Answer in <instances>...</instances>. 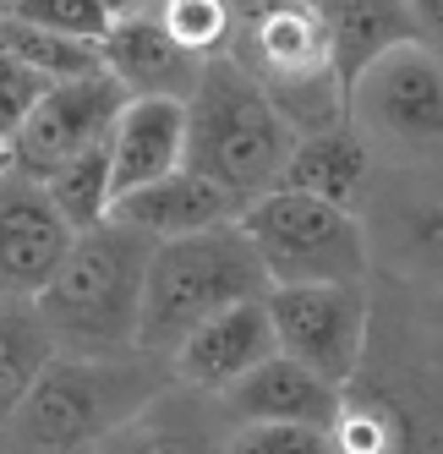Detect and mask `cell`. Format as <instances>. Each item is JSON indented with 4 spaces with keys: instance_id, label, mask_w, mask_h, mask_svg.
Returning <instances> with one entry per match:
<instances>
[{
    "instance_id": "5b68a950",
    "label": "cell",
    "mask_w": 443,
    "mask_h": 454,
    "mask_svg": "<svg viewBox=\"0 0 443 454\" xmlns=\"http://www.w3.org/2000/svg\"><path fill=\"white\" fill-rule=\"evenodd\" d=\"M230 60L268 93L291 132H323L345 121V99L329 60V27L312 0H230Z\"/></svg>"
},
{
    "instance_id": "1f68e13d",
    "label": "cell",
    "mask_w": 443,
    "mask_h": 454,
    "mask_svg": "<svg viewBox=\"0 0 443 454\" xmlns=\"http://www.w3.org/2000/svg\"><path fill=\"white\" fill-rule=\"evenodd\" d=\"M0 148H6V143H0Z\"/></svg>"
},
{
    "instance_id": "7a4b0ae2",
    "label": "cell",
    "mask_w": 443,
    "mask_h": 454,
    "mask_svg": "<svg viewBox=\"0 0 443 454\" xmlns=\"http://www.w3.org/2000/svg\"><path fill=\"white\" fill-rule=\"evenodd\" d=\"M153 236L132 224H88L72 236L60 269L34 296L55 356H120L137 350V307Z\"/></svg>"
},
{
    "instance_id": "8992f818",
    "label": "cell",
    "mask_w": 443,
    "mask_h": 454,
    "mask_svg": "<svg viewBox=\"0 0 443 454\" xmlns=\"http://www.w3.org/2000/svg\"><path fill=\"white\" fill-rule=\"evenodd\" d=\"M236 224L246 231L268 285H361L367 279V231L356 208L268 186L241 203Z\"/></svg>"
},
{
    "instance_id": "ac0fdd59",
    "label": "cell",
    "mask_w": 443,
    "mask_h": 454,
    "mask_svg": "<svg viewBox=\"0 0 443 454\" xmlns=\"http://www.w3.org/2000/svg\"><path fill=\"white\" fill-rule=\"evenodd\" d=\"M312 6H318V17L329 27V60H334L339 99L351 93V82L367 60L416 39L410 0H312Z\"/></svg>"
},
{
    "instance_id": "603a6c76",
    "label": "cell",
    "mask_w": 443,
    "mask_h": 454,
    "mask_svg": "<svg viewBox=\"0 0 443 454\" xmlns=\"http://www.w3.org/2000/svg\"><path fill=\"white\" fill-rule=\"evenodd\" d=\"M225 454H339L329 427L312 421H241L225 438Z\"/></svg>"
},
{
    "instance_id": "4316f807",
    "label": "cell",
    "mask_w": 443,
    "mask_h": 454,
    "mask_svg": "<svg viewBox=\"0 0 443 454\" xmlns=\"http://www.w3.org/2000/svg\"><path fill=\"white\" fill-rule=\"evenodd\" d=\"M410 22H416V44L443 55V0H410Z\"/></svg>"
},
{
    "instance_id": "2e32d148",
    "label": "cell",
    "mask_w": 443,
    "mask_h": 454,
    "mask_svg": "<svg viewBox=\"0 0 443 454\" xmlns=\"http://www.w3.org/2000/svg\"><path fill=\"white\" fill-rule=\"evenodd\" d=\"M186 110L181 99H126L110 126V203L132 186L181 170Z\"/></svg>"
},
{
    "instance_id": "484cf974",
    "label": "cell",
    "mask_w": 443,
    "mask_h": 454,
    "mask_svg": "<svg viewBox=\"0 0 443 454\" xmlns=\"http://www.w3.org/2000/svg\"><path fill=\"white\" fill-rule=\"evenodd\" d=\"M50 82L34 72V67H22L17 55H6L0 50V143H6L17 126H22V115L39 105V93H44Z\"/></svg>"
},
{
    "instance_id": "e0dca14e",
    "label": "cell",
    "mask_w": 443,
    "mask_h": 454,
    "mask_svg": "<svg viewBox=\"0 0 443 454\" xmlns=\"http://www.w3.org/2000/svg\"><path fill=\"white\" fill-rule=\"evenodd\" d=\"M367 181H372V153L356 137V126L339 121V126H323V132L296 137V148L284 159L274 186L307 192V198H323V203H339V208H361Z\"/></svg>"
},
{
    "instance_id": "ffe728a7",
    "label": "cell",
    "mask_w": 443,
    "mask_h": 454,
    "mask_svg": "<svg viewBox=\"0 0 443 454\" xmlns=\"http://www.w3.org/2000/svg\"><path fill=\"white\" fill-rule=\"evenodd\" d=\"M44 192H50V203L60 208V219H66L72 231L105 224V214H110V137L93 143V148H82L60 170H50L44 176Z\"/></svg>"
},
{
    "instance_id": "7c38bea8",
    "label": "cell",
    "mask_w": 443,
    "mask_h": 454,
    "mask_svg": "<svg viewBox=\"0 0 443 454\" xmlns=\"http://www.w3.org/2000/svg\"><path fill=\"white\" fill-rule=\"evenodd\" d=\"M99 60L126 88V99H181L186 105V93L198 88V72H203V60L186 55L170 39V27L159 22L153 6H143L132 17H115L110 34L99 39Z\"/></svg>"
},
{
    "instance_id": "d4e9b609",
    "label": "cell",
    "mask_w": 443,
    "mask_h": 454,
    "mask_svg": "<svg viewBox=\"0 0 443 454\" xmlns=\"http://www.w3.org/2000/svg\"><path fill=\"white\" fill-rule=\"evenodd\" d=\"M400 247L410 257V269L443 279V203H416L400 214Z\"/></svg>"
},
{
    "instance_id": "5bb4252c",
    "label": "cell",
    "mask_w": 443,
    "mask_h": 454,
    "mask_svg": "<svg viewBox=\"0 0 443 454\" xmlns=\"http://www.w3.org/2000/svg\"><path fill=\"white\" fill-rule=\"evenodd\" d=\"M219 411L230 416V427H241V421H312V427H329L339 411V388L274 350L268 362H258L219 395Z\"/></svg>"
},
{
    "instance_id": "3957f363",
    "label": "cell",
    "mask_w": 443,
    "mask_h": 454,
    "mask_svg": "<svg viewBox=\"0 0 443 454\" xmlns=\"http://www.w3.org/2000/svg\"><path fill=\"white\" fill-rule=\"evenodd\" d=\"M186 148L181 165L230 192L236 203H252L268 192L296 148V132L268 105V93L252 82L230 55L203 60L198 88L186 93Z\"/></svg>"
},
{
    "instance_id": "9a60e30c",
    "label": "cell",
    "mask_w": 443,
    "mask_h": 454,
    "mask_svg": "<svg viewBox=\"0 0 443 454\" xmlns=\"http://www.w3.org/2000/svg\"><path fill=\"white\" fill-rule=\"evenodd\" d=\"M236 214H241V203L230 192H219L214 181H203L181 165V170L148 181V186L120 192L105 219L132 224V231H143L153 241H170V236H192V231H208V224H225Z\"/></svg>"
},
{
    "instance_id": "f1b7e54d",
    "label": "cell",
    "mask_w": 443,
    "mask_h": 454,
    "mask_svg": "<svg viewBox=\"0 0 443 454\" xmlns=\"http://www.w3.org/2000/svg\"><path fill=\"white\" fill-rule=\"evenodd\" d=\"M0 170H6V148H0Z\"/></svg>"
},
{
    "instance_id": "cb8c5ba5",
    "label": "cell",
    "mask_w": 443,
    "mask_h": 454,
    "mask_svg": "<svg viewBox=\"0 0 443 454\" xmlns=\"http://www.w3.org/2000/svg\"><path fill=\"white\" fill-rule=\"evenodd\" d=\"M6 17H17L27 27H44V34L82 39V44H99L110 34V12L99 0H12Z\"/></svg>"
},
{
    "instance_id": "4dcf8cb0",
    "label": "cell",
    "mask_w": 443,
    "mask_h": 454,
    "mask_svg": "<svg viewBox=\"0 0 443 454\" xmlns=\"http://www.w3.org/2000/svg\"><path fill=\"white\" fill-rule=\"evenodd\" d=\"M0 454H6V443H0Z\"/></svg>"
},
{
    "instance_id": "8fae6325",
    "label": "cell",
    "mask_w": 443,
    "mask_h": 454,
    "mask_svg": "<svg viewBox=\"0 0 443 454\" xmlns=\"http://www.w3.org/2000/svg\"><path fill=\"white\" fill-rule=\"evenodd\" d=\"M230 416L219 395L192 383H165L143 411H132L93 454H225Z\"/></svg>"
},
{
    "instance_id": "f546056e",
    "label": "cell",
    "mask_w": 443,
    "mask_h": 454,
    "mask_svg": "<svg viewBox=\"0 0 443 454\" xmlns=\"http://www.w3.org/2000/svg\"><path fill=\"white\" fill-rule=\"evenodd\" d=\"M6 6H12V0H0V12H6Z\"/></svg>"
},
{
    "instance_id": "ba28073f",
    "label": "cell",
    "mask_w": 443,
    "mask_h": 454,
    "mask_svg": "<svg viewBox=\"0 0 443 454\" xmlns=\"http://www.w3.org/2000/svg\"><path fill=\"white\" fill-rule=\"evenodd\" d=\"M268 323L279 356L323 383L345 388L367 356V290L361 285H268Z\"/></svg>"
},
{
    "instance_id": "277c9868",
    "label": "cell",
    "mask_w": 443,
    "mask_h": 454,
    "mask_svg": "<svg viewBox=\"0 0 443 454\" xmlns=\"http://www.w3.org/2000/svg\"><path fill=\"white\" fill-rule=\"evenodd\" d=\"M252 296H268V274L236 219L153 241L143 274V307H137V345L170 356L198 323Z\"/></svg>"
},
{
    "instance_id": "d6986e66",
    "label": "cell",
    "mask_w": 443,
    "mask_h": 454,
    "mask_svg": "<svg viewBox=\"0 0 443 454\" xmlns=\"http://www.w3.org/2000/svg\"><path fill=\"white\" fill-rule=\"evenodd\" d=\"M55 356L34 296H0V427L22 405L27 383L39 378V367Z\"/></svg>"
},
{
    "instance_id": "83f0119b",
    "label": "cell",
    "mask_w": 443,
    "mask_h": 454,
    "mask_svg": "<svg viewBox=\"0 0 443 454\" xmlns=\"http://www.w3.org/2000/svg\"><path fill=\"white\" fill-rule=\"evenodd\" d=\"M99 6H105V12H110V22H115V17H132V12L153 6V0H99Z\"/></svg>"
},
{
    "instance_id": "6da1fadb",
    "label": "cell",
    "mask_w": 443,
    "mask_h": 454,
    "mask_svg": "<svg viewBox=\"0 0 443 454\" xmlns=\"http://www.w3.org/2000/svg\"><path fill=\"white\" fill-rule=\"evenodd\" d=\"M165 383H175L170 356L143 345L120 356H50L6 416L0 443L6 454H93Z\"/></svg>"
},
{
    "instance_id": "30bf717a",
    "label": "cell",
    "mask_w": 443,
    "mask_h": 454,
    "mask_svg": "<svg viewBox=\"0 0 443 454\" xmlns=\"http://www.w3.org/2000/svg\"><path fill=\"white\" fill-rule=\"evenodd\" d=\"M72 224L50 203L44 181L0 170V296H39L72 247Z\"/></svg>"
},
{
    "instance_id": "4fadbf2b",
    "label": "cell",
    "mask_w": 443,
    "mask_h": 454,
    "mask_svg": "<svg viewBox=\"0 0 443 454\" xmlns=\"http://www.w3.org/2000/svg\"><path fill=\"white\" fill-rule=\"evenodd\" d=\"M279 345H274V323L263 296L236 301L225 312H214L208 323H198L175 350H170V367L181 383L208 388V395H225L236 378H246L258 362H268Z\"/></svg>"
},
{
    "instance_id": "7402d4cb",
    "label": "cell",
    "mask_w": 443,
    "mask_h": 454,
    "mask_svg": "<svg viewBox=\"0 0 443 454\" xmlns=\"http://www.w3.org/2000/svg\"><path fill=\"white\" fill-rule=\"evenodd\" d=\"M159 22L170 27V39L198 55V60H214L230 50V34H236V6L230 0H153Z\"/></svg>"
},
{
    "instance_id": "9c48e42d",
    "label": "cell",
    "mask_w": 443,
    "mask_h": 454,
    "mask_svg": "<svg viewBox=\"0 0 443 454\" xmlns=\"http://www.w3.org/2000/svg\"><path fill=\"white\" fill-rule=\"evenodd\" d=\"M126 105V88L110 72H88V77H66L50 82L39 93V105L22 115V126L6 137V165L44 181L50 170H60L66 159H77L82 148L105 143L110 126Z\"/></svg>"
},
{
    "instance_id": "52a82bcc",
    "label": "cell",
    "mask_w": 443,
    "mask_h": 454,
    "mask_svg": "<svg viewBox=\"0 0 443 454\" xmlns=\"http://www.w3.org/2000/svg\"><path fill=\"white\" fill-rule=\"evenodd\" d=\"M345 121L372 159L443 165V55L410 39L367 60L345 93Z\"/></svg>"
},
{
    "instance_id": "44dd1931",
    "label": "cell",
    "mask_w": 443,
    "mask_h": 454,
    "mask_svg": "<svg viewBox=\"0 0 443 454\" xmlns=\"http://www.w3.org/2000/svg\"><path fill=\"white\" fill-rule=\"evenodd\" d=\"M0 50L17 55L22 67H34L44 82H66V77H88V72H105L99 44H82L66 34H44V27H27L17 17L0 12Z\"/></svg>"
}]
</instances>
